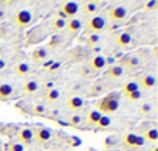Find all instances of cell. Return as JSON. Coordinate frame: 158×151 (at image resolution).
Wrapping results in <instances>:
<instances>
[{
  "label": "cell",
  "mask_w": 158,
  "mask_h": 151,
  "mask_svg": "<svg viewBox=\"0 0 158 151\" xmlns=\"http://www.w3.org/2000/svg\"><path fill=\"white\" fill-rule=\"evenodd\" d=\"M119 109V97L116 94H110L107 97H104L101 101H98L96 104V111H99L102 115H110L115 114Z\"/></svg>",
  "instance_id": "6da1fadb"
},
{
  "label": "cell",
  "mask_w": 158,
  "mask_h": 151,
  "mask_svg": "<svg viewBox=\"0 0 158 151\" xmlns=\"http://www.w3.org/2000/svg\"><path fill=\"white\" fill-rule=\"evenodd\" d=\"M123 143L127 146V148H132V149H139L146 145V140L143 135H138V134H133V132H126L124 137H123Z\"/></svg>",
  "instance_id": "7a4b0ae2"
},
{
  "label": "cell",
  "mask_w": 158,
  "mask_h": 151,
  "mask_svg": "<svg viewBox=\"0 0 158 151\" xmlns=\"http://www.w3.org/2000/svg\"><path fill=\"white\" fill-rule=\"evenodd\" d=\"M14 22L17 27L20 28H27L33 24V14L28 11V10H19L16 14H14Z\"/></svg>",
  "instance_id": "3957f363"
},
{
  "label": "cell",
  "mask_w": 158,
  "mask_h": 151,
  "mask_svg": "<svg viewBox=\"0 0 158 151\" xmlns=\"http://www.w3.org/2000/svg\"><path fill=\"white\" fill-rule=\"evenodd\" d=\"M89 30L93 33V34H98L99 31H102L106 28V19L101 17V16H93L89 19Z\"/></svg>",
  "instance_id": "277c9868"
},
{
  "label": "cell",
  "mask_w": 158,
  "mask_h": 151,
  "mask_svg": "<svg viewBox=\"0 0 158 151\" xmlns=\"http://www.w3.org/2000/svg\"><path fill=\"white\" fill-rule=\"evenodd\" d=\"M77 11H79V5L76 2H65L62 5V16L67 19H74Z\"/></svg>",
  "instance_id": "5b68a950"
},
{
  "label": "cell",
  "mask_w": 158,
  "mask_h": 151,
  "mask_svg": "<svg viewBox=\"0 0 158 151\" xmlns=\"http://www.w3.org/2000/svg\"><path fill=\"white\" fill-rule=\"evenodd\" d=\"M126 16H127V8L126 7H113L109 11V17L113 22H121V20L126 19Z\"/></svg>",
  "instance_id": "8992f818"
},
{
  "label": "cell",
  "mask_w": 158,
  "mask_h": 151,
  "mask_svg": "<svg viewBox=\"0 0 158 151\" xmlns=\"http://www.w3.org/2000/svg\"><path fill=\"white\" fill-rule=\"evenodd\" d=\"M33 135L36 137L37 142L47 143V142H50V139H51V131H50L48 128H45V126H39V128H36V129L33 131Z\"/></svg>",
  "instance_id": "52a82bcc"
},
{
  "label": "cell",
  "mask_w": 158,
  "mask_h": 151,
  "mask_svg": "<svg viewBox=\"0 0 158 151\" xmlns=\"http://www.w3.org/2000/svg\"><path fill=\"white\" fill-rule=\"evenodd\" d=\"M17 135H19V143H22L23 146H25V145H30V143L33 142V139H34V135H33V129H30V128H23V129H20Z\"/></svg>",
  "instance_id": "ba28073f"
},
{
  "label": "cell",
  "mask_w": 158,
  "mask_h": 151,
  "mask_svg": "<svg viewBox=\"0 0 158 151\" xmlns=\"http://www.w3.org/2000/svg\"><path fill=\"white\" fill-rule=\"evenodd\" d=\"M132 44V36H130V33H127V31H119L118 34H116V45H119L121 48H124V47H129Z\"/></svg>",
  "instance_id": "9c48e42d"
},
{
  "label": "cell",
  "mask_w": 158,
  "mask_h": 151,
  "mask_svg": "<svg viewBox=\"0 0 158 151\" xmlns=\"http://www.w3.org/2000/svg\"><path fill=\"white\" fill-rule=\"evenodd\" d=\"M65 28L68 30L70 34H76V33L81 31V28H82V22L79 20V19H68Z\"/></svg>",
  "instance_id": "30bf717a"
},
{
  "label": "cell",
  "mask_w": 158,
  "mask_h": 151,
  "mask_svg": "<svg viewBox=\"0 0 158 151\" xmlns=\"http://www.w3.org/2000/svg\"><path fill=\"white\" fill-rule=\"evenodd\" d=\"M14 94V89L10 83H0V100H8Z\"/></svg>",
  "instance_id": "8fae6325"
},
{
  "label": "cell",
  "mask_w": 158,
  "mask_h": 151,
  "mask_svg": "<svg viewBox=\"0 0 158 151\" xmlns=\"http://www.w3.org/2000/svg\"><path fill=\"white\" fill-rule=\"evenodd\" d=\"M31 58H33V61H36V62L47 61V58H48V51H47L45 47H37V48L31 53Z\"/></svg>",
  "instance_id": "7c38bea8"
},
{
  "label": "cell",
  "mask_w": 158,
  "mask_h": 151,
  "mask_svg": "<svg viewBox=\"0 0 158 151\" xmlns=\"http://www.w3.org/2000/svg\"><path fill=\"white\" fill-rule=\"evenodd\" d=\"M106 65H107V62H106V58H104L102 55H96V56H93L92 61H90V67H92L93 70H102Z\"/></svg>",
  "instance_id": "4fadbf2b"
},
{
  "label": "cell",
  "mask_w": 158,
  "mask_h": 151,
  "mask_svg": "<svg viewBox=\"0 0 158 151\" xmlns=\"http://www.w3.org/2000/svg\"><path fill=\"white\" fill-rule=\"evenodd\" d=\"M67 106H68L71 111H79V109L84 108V100H82L81 97H71V98H68Z\"/></svg>",
  "instance_id": "5bb4252c"
},
{
  "label": "cell",
  "mask_w": 158,
  "mask_h": 151,
  "mask_svg": "<svg viewBox=\"0 0 158 151\" xmlns=\"http://www.w3.org/2000/svg\"><path fill=\"white\" fill-rule=\"evenodd\" d=\"M156 84V80L155 77H152V75H144V77L141 78V87L149 91V89H153Z\"/></svg>",
  "instance_id": "9a60e30c"
},
{
  "label": "cell",
  "mask_w": 158,
  "mask_h": 151,
  "mask_svg": "<svg viewBox=\"0 0 158 151\" xmlns=\"http://www.w3.org/2000/svg\"><path fill=\"white\" fill-rule=\"evenodd\" d=\"M37 89H39V83H37L36 80H28V81H25V84H23V92L28 94V95L37 92Z\"/></svg>",
  "instance_id": "2e32d148"
},
{
  "label": "cell",
  "mask_w": 158,
  "mask_h": 151,
  "mask_svg": "<svg viewBox=\"0 0 158 151\" xmlns=\"http://www.w3.org/2000/svg\"><path fill=\"white\" fill-rule=\"evenodd\" d=\"M107 75L110 78H121L123 75H124V67L123 65H112V67H109V72H107Z\"/></svg>",
  "instance_id": "e0dca14e"
},
{
  "label": "cell",
  "mask_w": 158,
  "mask_h": 151,
  "mask_svg": "<svg viewBox=\"0 0 158 151\" xmlns=\"http://www.w3.org/2000/svg\"><path fill=\"white\" fill-rule=\"evenodd\" d=\"M146 142H150V143H155L158 140V129L156 128H150L146 131V134L143 135Z\"/></svg>",
  "instance_id": "ac0fdd59"
},
{
  "label": "cell",
  "mask_w": 158,
  "mask_h": 151,
  "mask_svg": "<svg viewBox=\"0 0 158 151\" xmlns=\"http://www.w3.org/2000/svg\"><path fill=\"white\" fill-rule=\"evenodd\" d=\"M101 112L99 111H96V109H93V111H90L89 114H87V122L90 123V125H95L96 126V123L99 122V118H101Z\"/></svg>",
  "instance_id": "d6986e66"
},
{
  "label": "cell",
  "mask_w": 158,
  "mask_h": 151,
  "mask_svg": "<svg viewBox=\"0 0 158 151\" xmlns=\"http://www.w3.org/2000/svg\"><path fill=\"white\" fill-rule=\"evenodd\" d=\"M14 70H16V73L19 75V77H25V75L30 73V65L27 62H19Z\"/></svg>",
  "instance_id": "ffe728a7"
},
{
  "label": "cell",
  "mask_w": 158,
  "mask_h": 151,
  "mask_svg": "<svg viewBox=\"0 0 158 151\" xmlns=\"http://www.w3.org/2000/svg\"><path fill=\"white\" fill-rule=\"evenodd\" d=\"M135 91H139V84L138 83H135V81H129V83H126L124 86H123V92L127 95V94H132V92H135Z\"/></svg>",
  "instance_id": "44dd1931"
},
{
  "label": "cell",
  "mask_w": 158,
  "mask_h": 151,
  "mask_svg": "<svg viewBox=\"0 0 158 151\" xmlns=\"http://www.w3.org/2000/svg\"><path fill=\"white\" fill-rule=\"evenodd\" d=\"M59 97H60L59 89L51 87V89L47 92V101H48V103H54V101H57V100H59Z\"/></svg>",
  "instance_id": "7402d4cb"
},
{
  "label": "cell",
  "mask_w": 158,
  "mask_h": 151,
  "mask_svg": "<svg viewBox=\"0 0 158 151\" xmlns=\"http://www.w3.org/2000/svg\"><path fill=\"white\" fill-rule=\"evenodd\" d=\"M110 125H112V118H110V115H101L99 122L96 123V128H99V129H106V128H109Z\"/></svg>",
  "instance_id": "603a6c76"
},
{
  "label": "cell",
  "mask_w": 158,
  "mask_h": 151,
  "mask_svg": "<svg viewBox=\"0 0 158 151\" xmlns=\"http://www.w3.org/2000/svg\"><path fill=\"white\" fill-rule=\"evenodd\" d=\"M96 11H98V3H95V2L84 3V13L85 14H96Z\"/></svg>",
  "instance_id": "cb8c5ba5"
},
{
  "label": "cell",
  "mask_w": 158,
  "mask_h": 151,
  "mask_svg": "<svg viewBox=\"0 0 158 151\" xmlns=\"http://www.w3.org/2000/svg\"><path fill=\"white\" fill-rule=\"evenodd\" d=\"M124 62L127 64L129 69H135V67L139 65V59H138L136 56H126V58H124Z\"/></svg>",
  "instance_id": "d4e9b609"
},
{
  "label": "cell",
  "mask_w": 158,
  "mask_h": 151,
  "mask_svg": "<svg viewBox=\"0 0 158 151\" xmlns=\"http://www.w3.org/2000/svg\"><path fill=\"white\" fill-rule=\"evenodd\" d=\"M65 25H67V20H65V19H62V17H57V19H54V22H53V28H54L56 31L64 30V28H65Z\"/></svg>",
  "instance_id": "484cf974"
},
{
  "label": "cell",
  "mask_w": 158,
  "mask_h": 151,
  "mask_svg": "<svg viewBox=\"0 0 158 151\" xmlns=\"http://www.w3.org/2000/svg\"><path fill=\"white\" fill-rule=\"evenodd\" d=\"M82 120H84V118H82L81 115L74 114V115H71V117H70V122H68V123H70L71 126H79V125H81V122H82Z\"/></svg>",
  "instance_id": "4316f807"
},
{
  "label": "cell",
  "mask_w": 158,
  "mask_h": 151,
  "mask_svg": "<svg viewBox=\"0 0 158 151\" xmlns=\"http://www.w3.org/2000/svg\"><path fill=\"white\" fill-rule=\"evenodd\" d=\"M126 97H127L129 101H133V103H135V101H138L143 95H141V91H135V92H132V94H127Z\"/></svg>",
  "instance_id": "83f0119b"
},
{
  "label": "cell",
  "mask_w": 158,
  "mask_h": 151,
  "mask_svg": "<svg viewBox=\"0 0 158 151\" xmlns=\"http://www.w3.org/2000/svg\"><path fill=\"white\" fill-rule=\"evenodd\" d=\"M25 149V146L22 145V143H11L10 146H8V151H23Z\"/></svg>",
  "instance_id": "f1b7e54d"
},
{
  "label": "cell",
  "mask_w": 158,
  "mask_h": 151,
  "mask_svg": "<svg viewBox=\"0 0 158 151\" xmlns=\"http://www.w3.org/2000/svg\"><path fill=\"white\" fill-rule=\"evenodd\" d=\"M87 42H89V45H96V44L99 42V36H98V34H93V33H90V36H89Z\"/></svg>",
  "instance_id": "f546056e"
},
{
  "label": "cell",
  "mask_w": 158,
  "mask_h": 151,
  "mask_svg": "<svg viewBox=\"0 0 158 151\" xmlns=\"http://www.w3.org/2000/svg\"><path fill=\"white\" fill-rule=\"evenodd\" d=\"M33 112H34L36 115H44V114H45V108H44V104H36V106L33 108Z\"/></svg>",
  "instance_id": "4dcf8cb0"
},
{
  "label": "cell",
  "mask_w": 158,
  "mask_h": 151,
  "mask_svg": "<svg viewBox=\"0 0 158 151\" xmlns=\"http://www.w3.org/2000/svg\"><path fill=\"white\" fill-rule=\"evenodd\" d=\"M150 111H152V104H149V103H144V104L139 106V112L141 114H149Z\"/></svg>",
  "instance_id": "1f68e13d"
},
{
  "label": "cell",
  "mask_w": 158,
  "mask_h": 151,
  "mask_svg": "<svg viewBox=\"0 0 158 151\" xmlns=\"http://www.w3.org/2000/svg\"><path fill=\"white\" fill-rule=\"evenodd\" d=\"M155 7H156V2H155V0H152V2H147V3H146V10H147V11H152Z\"/></svg>",
  "instance_id": "d6a6232c"
},
{
  "label": "cell",
  "mask_w": 158,
  "mask_h": 151,
  "mask_svg": "<svg viewBox=\"0 0 158 151\" xmlns=\"http://www.w3.org/2000/svg\"><path fill=\"white\" fill-rule=\"evenodd\" d=\"M3 67H5V61H3V59H0V70H2Z\"/></svg>",
  "instance_id": "836d02e7"
},
{
  "label": "cell",
  "mask_w": 158,
  "mask_h": 151,
  "mask_svg": "<svg viewBox=\"0 0 158 151\" xmlns=\"http://www.w3.org/2000/svg\"><path fill=\"white\" fill-rule=\"evenodd\" d=\"M2 17H3V13H2V10H0V20H2Z\"/></svg>",
  "instance_id": "e575fe53"
},
{
  "label": "cell",
  "mask_w": 158,
  "mask_h": 151,
  "mask_svg": "<svg viewBox=\"0 0 158 151\" xmlns=\"http://www.w3.org/2000/svg\"><path fill=\"white\" fill-rule=\"evenodd\" d=\"M152 151H158V148H156V146H153V149H152Z\"/></svg>",
  "instance_id": "d590c367"
},
{
  "label": "cell",
  "mask_w": 158,
  "mask_h": 151,
  "mask_svg": "<svg viewBox=\"0 0 158 151\" xmlns=\"http://www.w3.org/2000/svg\"><path fill=\"white\" fill-rule=\"evenodd\" d=\"M33 151H36V149H33Z\"/></svg>",
  "instance_id": "8d00e7d4"
}]
</instances>
